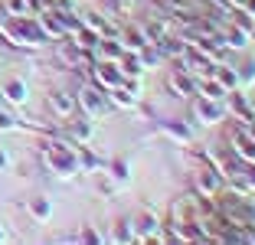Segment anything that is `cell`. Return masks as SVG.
Returning a JSON list of instances; mask_svg holds the SVG:
<instances>
[{"label":"cell","mask_w":255,"mask_h":245,"mask_svg":"<svg viewBox=\"0 0 255 245\" xmlns=\"http://www.w3.org/2000/svg\"><path fill=\"white\" fill-rule=\"evenodd\" d=\"M43 167L46 173H53L56 180H72L75 173H82L79 163V144L69 141H46L43 144Z\"/></svg>","instance_id":"cell-1"},{"label":"cell","mask_w":255,"mask_h":245,"mask_svg":"<svg viewBox=\"0 0 255 245\" xmlns=\"http://www.w3.org/2000/svg\"><path fill=\"white\" fill-rule=\"evenodd\" d=\"M0 36H3V43L16 46V49H39V46H46L49 39H46V33L39 30L36 16H7V20H0Z\"/></svg>","instance_id":"cell-2"},{"label":"cell","mask_w":255,"mask_h":245,"mask_svg":"<svg viewBox=\"0 0 255 245\" xmlns=\"http://www.w3.org/2000/svg\"><path fill=\"white\" fill-rule=\"evenodd\" d=\"M89 69H92V85H98L102 92H112V89H118V85L128 82V75L121 72L118 62H95Z\"/></svg>","instance_id":"cell-3"},{"label":"cell","mask_w":255,"mask_h":245,"mask_svg":"<svg viewBox=\"0 0 255 245\" xmlns=\"http://www.w3.org/2000/svg\"><path fill=\"white\" fill-rule=\"evenodd\" d=\"M223 108H226V115H229V121H236V124H249V121L255 118V108L249 105V98L239 95L236 89L223 95Z\"/></svg>","instance_id":"cell-4"},{"label":"cell","mask_w":255,"mask_h":245,"mask_svg":"<svg viewBox=\"0 0 255 245\" xmlns=\"http://www.w3.org/2000/svg\"><path fill=\"white\" fill-rule=\"evenodd\" d=\"M193 115L203 121V124H219V121H226L223 98H206V95H200L193 102Z\"/></svg>","instance_id":"cell-5"},{"label":"cell","mask_w":255,"mask_h":245,"mask_svg":"<svg viewBox=\"0 0 255 245\" xmlns=\"http://www.w3.org/2000/svg\"><path fill=\"white\" fill-rule=\"evenodd\" d=\"M193 186H196V193H200V196H206V200H216V196L223 193V177H219L210 163H206L203 170H196Z\"/></svg>","instance_id":"cell-6"},{"label":"cell","mask_w":255,"mask_h":245,"mask_svg":"<svg viewBox=\"0 0 255 245\" xmlns=\"http://www.w3.org/2000/svg\"><path fill=\"white\" fill-rule=\"evenodd\" d=\"M79 108H82L89 118H98L102 112H108V98H105V92L98 89V85H85V89L79 92Z\"/></svg>","instance_id":"cell-7"},{"label":"cell","mask_w":255,"mask_h":245,"mask_svg":"<svg viewBox=\"0 0 255 245\" xmlns=\"http://www.w3.org/2000/svg\"><path fill=\"white\" fill-rule=\"evenodd\" d=\"M229 144H233V154L239 157V160L255 163V137L249 134L246 124H236V127H233V134H229Z\"/></svg>","instance_id":"cell-8"},{"label":"cell","mask_w":255,"mask_h":245,"mask_svg":"<svg viewBox=\"0 0 255 245\" xmlns=\"http://www.w3.org/2000/svg\"><path fill=\"white\" fill-rule=\"evenodd\" d=\"M33 16H36L39 30L46 33V39H49V43L66 39V26H62V20H59V13H56V10H39V13H33Z\"/></svg>","instance_id":"cell-9"},{"label":"cell","mask_w":255,"mask_h":245,"mask_svg":"<svg viewBox=\"0 0 255 245\" xmlns=\"http://www.w3.org/2000/svg\"><path fill=\"white\" fill-rule=\"evenodd\" d=\"M118 43H121L125 52H137V49H144V46H150V39H147V30H144V26H137V23H125Z\"/></svg>","instance_id":"cell-10"},{"label":"cell","mask_w":255,"mask_h":245,"mask_svg":"<svg viewBox=\"0 0 255 245\" xmlns=\"http://www.w3.org/2000/svg\"><path fill=\"white\" fill-rule=\"evenodd\" d=\"M167 89H170L173 95H180V98H193L196 95V79L190 72H183V69H177V72L167 75Z\"/></svg>","instance_id":"cell-11"},{"label":"cell","mask_w":255,"mask_h":245,"mask_svg":"<svg viewBox=\"0 0 255 245\" xmlns=\"http://www.w3.org/2000/svg\"><path fill=\"white\" fill-rule=\"evenodd\" d=\"M131 232H134V242H150V239H157L160 223L150 213H141L134 223H131Z\"/></svg>","instance_id":"cell-12"},{"label":"cell","mask_w":255,"mask_h":245,"mask_svg":"<svg viewBox=\"0 0 255 245\" xmlns=\"http://www.w3.org/2000/svg\"><path fill=\"white\" fill-rule=\"evenodd\" d=\"M160 131H164L170 141H177L180 147H190V144H193V127L183 124V121H160Z\"/></svg>","instance_id":"cell-13"},{"label":"cell","mask_w":255,"mask_h":245,"mask_svg":"<svg viewBox=\"0 0 255 245\" xmlns=\"http://www.w3.org/2000/svg\"><path fill=\"white\" fill-rule=\"evenodd\" d=\"M49 112L56 115V118H72L75 115V102H72V95H66V92H49Z\"/></svg>","instance_id":"cell-14"},{"label":"cell","mask_w":255,"mask_h":245,"mask_svg":"<svg viewBox=\"0 0 255 245\" xmlns=\"http://www.w3.org/2000/svg\"><path fill=\"white\" fill-rule=\"evenodd\" d=\"M0 95L7 98L10 105H26V98H30V89H26V82H20V79H10V82H3V89H0Z\"/></svg>","instance_id":"cell-15"},{"label":"cell","mask_w":255,"mask_h":245,"mask_svg":"<svg viewBox=\"0 0 255 245\" xmlns=\"http://www.w3.org/2000/svg\"><path fill=\"white\" fill-rule=\"evenodd\" d=\"M105 98H108V105H115V108H134L137 105V95L128 89V85H118V89L105 92Z\"/></svg>","instance_id":"cell-16"},{"label":"cell","mask_w":255,"mask_h":245,"mask_svg":"<svg viewBox=\"0 0 255 245\" xmlns=\"http://www.w3.org/2000/svg\"><path fill=\"white\" fill-rule=\"evenodd\" d=\"M213 79H216L219 85H223V89H226V92L239 89V72H236V69H226L223 62H219V66L213 69Z\"/></svg>","instance_id":"cell-17"},{"label":"cell","mask_w":255,"mask_h":245,"mask_svg":"<svg viewBox=\"0 0 255 245\" xmlns=\"http://www.w3.org/2000/svg\"><path fill=\"white\" fill-rule=\"evenodd\" d=\"M30 216L36 219V223H46V219L53 216V203L46 200V196H33L30 200Z\"/></svg>","instance_id":"cell-18"},{"label":"cell","mask_w":255,"mask_h":245,"mask_svg":"<svg viewBox=\"0 0 255 245\" xmlns=\"http://www.w3.org/2000/svg\"><path fill=\"white\" fill-rule=\"evenodd\" d=\"M72 137L79 144H85L92 137V124H89V121H72Z\"/></svg>","instance_id":"cell-19"},{"label":"cell","mask_w":255,"mask_h":245,"mask_svg":"<svg viewBox=\"0 0 255 245\" xmlns=\"http://www.w3.org/2000/svg\"><path fill=\"white\" fill-rule=\"evenodd\" d=\"M112 242H134V232H131V223H118L112 232Z\"/></svg>","instance_id":"cell-20"},{"label":"cell","mask_w":255,"mask_h":245,"mask_svg":"<svg viewBox=\"0 0 255 245\" xmlns=\"http://www.w3.org/2000/svg\"><path fill=\"white\" fill-rule=\"evenodd\" d=\"M79 242H105V236H102V232H95L92 229V226H82V232H79Z\"/></svg>","instance_id":"cell-21"},{"label":"cell","mask_w":255,"mask_h":245,"mask_svg":"<svg viewBox=\"0 0 255 245\" xmlns=\"http://www.w3.org/2000/svg\"><path fill=\"white\" fill-rule=\"evenodd\" d=\"M128 170H131V167H128L125 160H115L112 163V177L118 180V183H128Z\"/></svg>","instance_id":"cell-22"},{"label":"cell","mask_w":255,"mask_h":245,"mask_svg":"<svg viewBox=\"0 0 255 245\" xmlns=\"http://www.w3.org/2000/svg\"><path fill=\"white\" fill-rule=\"evenodd\" d=\"M249 82H255V62H246L239 72V85H249Z\"/></svg>","instance_id":"cell-23"},{"label":"cell","mask_w":255,"mask_h":245,"mask_svg":"<svg viewBox=\"0 0 255 245\" xmlns=\"http://www.w3.org/2000/svg\"><path fill=\"white\" fill-rule=\"evenodd\" d=\"M16 127H20V124H16L13 115H10V112H0V131H16Z\"/></svg>","instance_id":"cell-24"},{"label":"cell","mask_w":255,"mask_h":245,"mask_svg":"<svg viewBox=\"0 0 255 245\" xmlns=\"http://www.w3.org/2000/svg\"><path fill=\"white\" fill-rule=\"evenodd\" d=\"M239 10H242L246 16H252V20H255V0H242V3H239Z\"/></svg>","instance_id":"cell-25"},{"label":"cell","mask_w":255,"mask_h":245,"mask_svg":"<svg viewBox=\"0 0 255 245\" xmlns=\"http://www.w3.org/2000/svg\"><path fill=\"white\" fill-rule=\"evenodd\" d=\"M7 167V154H3V147H0V170Z\"/></svg>","instance_id":"cell-26"},{"label":"cell","mask_w":255,"mask_h":245,"mask_svg":"<svg viewBox=\"0 0 255 245\" xmlns=\"http://www.w3.org/2000/svg\"><path fill=\"white\" fill-rule=\"evenodd\" d=\"M0 242H7V232H3V229H0Z\"/></svg>","instance_id":"cell-27"},{"label":"cell","mask_w":255,"mask_h":245,"mask_svg":"<svg viewBox=\"0 0 255 245\" xmlns=\"http://www.w3.org/2000/svg\"><path fill=\"white\" fill-rule=\"evenodd\" d=\"M180 3H187V0H180Z\"/></svg>","instance_id":"cell-28"},{"label":"cell","mask_w":255,"mask_h":245,"mask_svg":"<svg viewBox=\"0 0 255 245\" xmlns=\"http://www.w3.org/2000/svg\"><path fill=\"white\" fill-rule=\"evenodd\" d=\"M56 3H59V0H56Z\"/></svg>","instance_id":"cell-29"}]
</instances>
